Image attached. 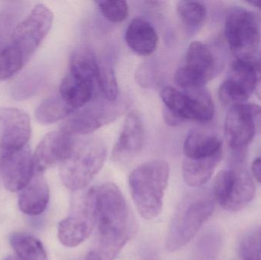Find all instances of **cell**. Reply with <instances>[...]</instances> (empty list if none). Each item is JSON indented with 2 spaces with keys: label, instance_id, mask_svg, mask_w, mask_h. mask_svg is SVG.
I'll list each match as a JSON object with an SVG mask.
<instances>
[{
  "label": "cell",
  "instance_id": "obj_1",
  "mask_svg": "<svg viewBox=\"0 0 261 260\" xmlns=\"http://www.w3.org/2000/svg\"><path fill=\"white\" fill-rule=\"evenodd\" d=\"M97 241L86 260H114L135 232V224L123 194L116 184L96 188Z\"/></svg>",
  "mask_w": 261,
  "mask_h": 260
},
{
  "label": "cell",
  "instance_id": "obj_2",
  "mask_svg": "<svg viewBox=\"0 0 261 260\" xmlns=\"http://www.w3.org/2000/svg\"><path fill=\"white\" fill-rule=\"evenodd\" d=\"M169 178L170 166L163 160L146 162L130 174L128 182L132 199L144 219H154L161 214Z\"/></svg>",
  "mask_w": 261,
  "mask_h": 260
},
{
  "label": "cell",
  "instance_id": "obj_3",
  "mask_svg": "<svg viewBox=\"0 0 261 260\" xmlns=\"http://www.w3.org/2000/svg\"><path fill=\"white\" fill-rule=\"evenodd\" d=\"M107 153L106 145L99 139L74 143L70 156L60 167L63 184L73 192L85 189L102 169Z\"/></svg>",
  "mask_w": 261,
  "mask_h": 260
},
{
  "label": "cell",
  "instance_id": "obj_4",
  "mask_svg": "<svg viewBox=\"0 0 261 260\" xmlns=\"http://www.w3.org/2000/svg\"><path fill=\"white\" fill-rule=\"evenodd\" d=\"M214 211V201L207 197L186 198L173 217L166 246L170 252L177 251L193 240Z\"/></svg>",
  "mask_w": 261,
  "mask_h": 260
},
{
  "label": "cell",
  "instance_id": "obj_5",
  "mask_svg": "<svg viewBox=\"0 0 261 260\" xmlns=\"http://www.w3.org/2000/svg\"><path fill=\"white\" fill-rule=\"evenodd\" d=\"M225 34L236 59L251 61L260 42V29L254 15L245 8H231L225 18Z\"/></svg>",
  "mask_w": 261,
  "mask_h": 260
},
{
  "label": "cell",
  "instance_id": "obj_6",
  "mask_svg": "<svg viewBox=\"0 0 261 260\" xmlns=\"http://www.w3.org/2000/svg\"><path fill=\"white\" fill-rule=\"evenodd\" d=\"M96 223V188H91L76 198L70 216L59 223L58 239L65 247H77L90 237Z\"/></svg>",
  "mask_w": 261,
  "mask_h": 260
},
{
  "label": "cell",
  "instance_id": "obj_7",
  "mask_svg": "<svg viewBox=\"0 0 261 260\" xmlns=\"http://www.w3.org/2000/svg\"><path fill=\"white\" fill-rule=\"evenodd\" d=\"M255 186L242 168L222 170L213 183V196L225 210L238 212L249 204L255 195Z\"/></svg>",
  "mask_w": 261,
  "mask_h": 260
},
{
  "label": "cell",
  "instance_id": "obj_8",
  "mask_svg": "<svg viewBox=\"0 0 261 260\" xmlns=\"http://www.w3.org/2000/svg\"><path fill=\"white\" fill-rule=\"evenodd\" d=\"M53 20V12L49 8L37 5L15 27L8 45L15 49L26 64L47 36Z\"/></svg>",
  "mask_w": 261,
  "mask_h": 260
},
{
  "label": "cell",
  "instance_id": "obj_9",
  "mask_svg": "<svg viewBox=\"0 0 261 260\" xmlns=\"http://www.w3.org/2000/svg\"><path fill=\"white\" fill-rule=\"evenodd\" d=\"M126 108L124 103L98 101L87 104L81 110L72 113L61 127V131L70 136L93 132L112 123L123 114Z\"/></svg>",
  "mask_w": 261,
  "mask_h": 260
},
{
  "label": "cell",
  "instance_id": "obj_10",
  "mask_svg": "<svg viewBox=\"0 0 261 260\" xmlns=\"http://www.w3.org/2000/svg\"><path fill=\"white\" fill-rule=\"evenodd\" d=\"M216 61L211 49L200 41L189 45L185 64L175 73V82L184 90L201 88L214 77Z\"/></svg>",
  "mask_w": 261,
  "mask_h": 260
},
{
  "label": "cell",
  "instance_id": "obj_11",
  "mask_svg": "<svg viewBox=\"0 0 261 260\" xmlns=\"http://www.w3.org/2000/svg\"><path fill=\"white\" fill-rule=\"evenodd\" d=\"M257 65L251 61L236 59L231 64L226 79L219 89L221 102L226 105L245 104L255 90Z\"/></svg>",
  "mask_w": 261,
  "mask_h": 260
},
{
  "label": "cell",
  "instance_id": "obj_12",
  "mask_svg": "<svg viewBox=\"0 0 261 260\" xmlns=\"http://www.w3.org/2000/svg\"><path fill=\"white\" fill-rule=\"evenodd\" d=\"M30 136V119L24 111L0 108V159L28 145Z\"/></svg>",
  "mask_w": 261,
  "mask_h": 260
},
{
  "label": "cell",
  "instance_id": "obj_13",
  "mask_svg": "<svg viewBox=\"0 0 261 260\" xmlns=\"http://www.w3.org/2000/svg\"><path fill=\"white\" fill-rule=\"evenodd\" d=\"M74 142L71 136L59 131H52L41 140L33 157L34 172L43 175L46 170L67 160Z\"/></svg>",
  "mask_w": 261,
  "mask_h": 260
},
{
  "label": "cell",
  "instance_id": "obj_14",
  "mask_svg": "<svg viewBox=\"0 0 261 260\" xmlns=\"http://www.w3.org/2000/svg\"><path fill=\"white\" fill-rule=\"evenodd\" d=\"M0 174L5 187L10 192L21 191L33 177V157L29 145L0 159Z\"/></svg>",
  "mask_w": 261,
  "mask_h": 260
},
{
  "label": "cell",
  "instance_id": "obj_15",
  "mask_svg": "<svg viewBox=\"0 0 261 260\" xmlns=\"http://www.w3.org/2000/svg\"><path fill=\"white\" fill-rule=\"evenodd\" d=\"M257 134L249 104L231 107L225 122V135L228 146L240 150L248 146Z\"/></svg>",
  "mask_w": 261,
  "mask_h": 260
},
{
  "label": "cell",
  "instance_id": "obj_16",
  "mask_svg": "<svg viewBox=\"0 0 261 260\" xmlns=\"http://www.w3.org/2000/svg\"><path fill=\"white\" fill-rule=\"evenodd\" d=\"M144 132L142 122L135 111L127 115L122 132L113 148L112 158L123 163L136 156L144 145Z\"/></svg>",
  "mask_w": 261,
  "mask_h": 260
},
{
  "label": "cell",
  "instance_id": "obj_17",
  "mask_svg": "<svg viewBox=\"0 0 261 260\" xmlns=\"http://www.w3.org/2000/svg\"><path fill=\"white\" fill-rule=\"evenodd\" d=\"M50 198L48 185L41 174H34L27 186L20 191L18 207L29 216H38L45 211Z\"/></svg>",
  "mask_w": 261,
  "mask_h": 260
},
{
  "label": "cell",
  "instance_id": "obj_18",
  "mask_svg": "<svg viewBox=\"0 0 261 260\" xmlns=\"http://www.w3.org/2000/svg\"><path fill=\"white\" fill-rule=\"evenodd\" d=\"M125 41L132 51L140 56H148L155 51L158 35L150 23L141 18L130 21L125 35Z\"/></svg>",
  "mask_w": 261,
  "mask_h": 260
},
{
  "label": "cell",
  "instance_id": "obj_19",
  "mask_svg": "<svg viewBox=\"0 0 261 260\" xmlns=\"http://www.w3.org/2000/svg\"><path fill=\"white\" fill-rule=\"evenodd\" d=\"M222 152L203 158H187L182 163V174L184 181L191 187H199L205 184L214 174L221 161Z\"/></svg>",
  "mask_w": 261,
  "mask_h": 260
},
{
  "label": "cell",
  "instance_id": "obj_20",
  "mask_svg": "<svg viewBox=\"0 0 261 260\" xmlns=\"http://www.w3.org/2000/svg\"><path fill=\"white\" fill-rule=\"evenodd\" d=\"M222 140L216 134L196 131L187 136L184 151L187 158H203L222 152Z\"/></svg>",
  "mask_w": 261,
  "mask_h": 260
},
{
  "label": "cell",
  "instance_id": "obj_21",
  "mask_svg": "<svg viewBox=\"0 0 261 260\" xmlns=\"http://www.w3.org/2000/svg\"><path fill=\"white\" fill-rule=\"evenodd\" d=\"M95 84L67 75L60 86V96L73 110L83 108L93 96Z\"/></svg>",
  "mask_w": 261,
  "mask_h": 260
},
{
  "label": "cell",
  "instance_id": "obj_22",
  "mask_svg": "<svg viewBox=\"0 0 261 260\" xmlns=\"http://www.w3.org/2000/svg\"><path fill=\"white\" fill-rule=\"evenodd\" d=\"M99 67L94 53L88 47H81L72 54L69 74L76 79L95 84Z\"/></svg>",
  "mask_w": 261,
  "mask_h": 260
},
{
  "label": "cell",
  "instance_id": "obj_23",
  "mask_svg": "<svg viewBox=\"0 0 261 260\" xmlns=\"http://www.w3.org/2000/svg\"><path fill=\"white\" fill-rule=\"evenodd\" d=\"M9 243L20 260H47L44 246L32 235L15 233L11 235Z\"/></svg>",
  "mask_w": 261,
  "mask_h": 260
},
{
  "label": "cell",
  "instance_id": "obj_24",
  "mask_svg": "<svg viewBox=\"0 0 261 260\" xmlns=\"http://www.w3.org/2000/svg\"><path fill=\"white\" fill-rule=\"evenodd\" d=\"M74 111L61 96H53L47 98L38 105L35 116L40 123L48 125L69 117Z\"/></svg>",
  "mask_w": 261,
  "mask_h": 260
},
{
  "label": "cell",
  "instance_id": "obj_25",
  "mask_svg": "<svg viewBox=\"0 0 261 260\" xmlns=\"http://www.w3.org/2000/svg\"><path fill=\"white\" fill-rule=\"evenodd\" d=\"M21 5L12 3L0 10V51L9 44L12 32L18 25Z\"/></svg>",
  "mask_w": 261,
  "mask_h": 260
},
{
  "label": "cell",
  "instance_id": "obj_26",
  "mask_svg": "<svg viewBox=\"0 0 261 260\" xmlns=\"http://www.w3.org/2000/svg\"><path fill=\"white\" fill-rule=\"evenodd\" d=\"M21 55L7 45L0 51V81L6 80L16 74L25 65Z\"/></svg>",
  "mask_w": 261,
  "mask_h": 260
},
{
  "label": "cell",
  "instance_id": "obj_27",
  "mask_svg": "<svg viewBox=\"0 0 261 260\" xmlns=\"http://www.w3.org/2000/svg\"><path fill=\"white\" fill-rule=\"evenodd\" d=\"M176 12L182 22L190 26L199 25L206 17L205 6L199 2H178Z\"/></svg>",
  "mask_w": 261,
  "mask_h": 260
},
{
  "label": "cell",
  "instance_id": "obj_28",
  "mask_svg": "<svg viewBox=\"0 0 261 260\" xmlns=\"http://www.w3.org/2000/svg\"><path fill=\"white\" fill-rule=\"evenodd\" d=\"M43 80V76L39 73H27L14 84L12 88V97L16 100L32 97L41 88Z\"/></svg>",
  "mask_w": 261,
  "mask_h": 260
},
{
  "label": "cell",
  "instance_id": "obj_29",
  "mask_svg": "<svg viewBox=\"0 0 261 260\" xmlns=\"http://www.w3.org/2000/svg\"><path fill=\"white\" fill-rule=\"evenodd\" d=\"M222 240L216 232H210L202 237L195 247L190 260H216L220 250Z\"/></svg>",
  "mask_w": 261,
  "mask_h": 260
},
{
  "label": "cell",
  "instance_id": "obj_30",
  "mask_svg": "<svg viewBox=\"0 0 261 260\" xmlns=\"http://www.w3.org/2000/svg\"><path fill=\"white\" fill-rule=\"evenodd\" d=\"M96 83L99 85L106 100L111 102H117L119 85L116 74L111 68L100 65L96 78Z\"/></svg>",
  "mask_w": 261,
  "mask_h": 260
},
{
  "label": "cell",
  "instance_id": "obj_31",
  "mask_svg": "<svg viewBox=\"0 0 261 260\" xmlns=\"http://www.w3.org/2000/svg\"><path fill=\"white\" fill-rule=\"evenodd\" d=\"M107 19L113 22H122L128 15V3L123 0L96 2Z\"/></svg>",
  "mask_w": 261,
  "mask_h": 260
},
{
  "label": "cell",
  "instance_id": "obj_32",
  "mask_svg": "<svg viewBox=\"0 0 261 260\" xmlns=\"http://www.w3.org/2000/svg\"><path fill=\"white\" fill-rule=\"evenodd\" d=\"M239 253L242 260H261V244L259 238L248 237L241 242Z\"/></svg>",
  "mask_w": 261,
  "mask_h": 260
},
{
  "label": "cell",
  "instance_id": "obj_33",
  "mask_svg": "<svg viewBox=\"0 0 261 260\" xmlns=\"http://www.w3.org/2000/svg\"><path fill=\"white\" fill-rule=\"evenodd\" d=\"M250 108L252 112L257 128V134H261V106L257 104L250 103Z\"/></svg>",
  "mask_w": 261,
  "mask_h": 260
},
{
  "label": "cell",
  "instance_id": "obj_34",
  "mask_svg": "<svg viewBox=\"0 0 261 260\" xmlns=\"http://www.w3.org/2000/svg\"><path fill=\"white\" fill-rule=\"evenodd\" d=\"M252 172L257 181L261 185V157L255 159L253 162Z\"/></svg>",
  "mask_w": 261,
  "mask_h": 260
},
{
  "label": "cell",
  "instance_id": "obj_35",
  "mask_svg": "<svg viewBox=\"0 0 261 260\" xmlns=\"http://www.w3.org/2000/svg\"><path fill=\"white\" fill-rule=\"evenodd\" d=\"M254 92L261 101V67L260 65L257 66V80Z\"/></svg>",
  "mask_w": 261,
  "mask_h": 260
},
{
  "label": "cell",
  "instance_id": "obj_36",
  "mask_svg": "<svg viewBox=\"0 0 261 260\" xmlns=\"http://www.w3.org/2000/svg\"><path fill=\"white\" fill-rule=\"evenodd\" d=\"M247 3L261 10V1L247 2Z\"/></svg>",
  "mask_w": 261,
  "mask_h": 260
},
{
  "label": "cell",
  "instance_id": "obj_37",
  "mask_svg": "<svg viewBox=\"0 0 261 260\" xmlns=\"http://www.w3.org/2000/svg\"><path fill=\"white\" fill-rule=\"evenodd\" d=\"M3 260H20L18 259V256H9L6 257V259Z\"/></svg>",
  "mask_w": 261,
  "mask_h": 260
},
{
  "label": "cell",
  "instance_id": "obj_38",
  "mask_svg": "<svg viewBox=\"0 0 261 260\" xmlns=\"http://www.w3.org/2000/svg\"><path fill=\"white\" fill-rule=\"evenodd\" d=\"M259 241H260V244H261V232H260V236H259Z\"/></svg>",
  "mask_w": 261,
  "mask_h": 260
},
{
  "label": "cell",
  "instance_id": "obj_39",
  "mask_svg": "<svg viewBox=\"0 0 261 260\" xmlns=\"http://www.w3.org/2000/svg\"><path fill=\"white\" fill-rule=\"evenodd\" d=\"M260 67H261V64H260Z\"/></svg>",
  "mask_w": 261,
  "mask_h": 260
}]
</instances>
